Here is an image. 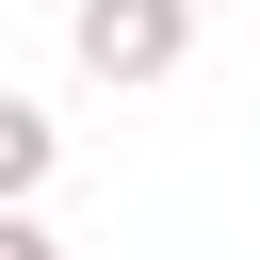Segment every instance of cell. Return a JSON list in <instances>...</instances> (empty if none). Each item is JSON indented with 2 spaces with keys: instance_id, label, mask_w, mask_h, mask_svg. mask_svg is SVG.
Masks as SVG:
<instances>
[{
  "instance_id": "6da1fadb",
  "label": "cell",
  "mask_w": 260,
  "mask_h": 260,
  "mask_svg": "<svg viewBox=\"0 0 260 260\" xmlns=\"http://www.w3.org/2000/svg\"><path fill=\"white\" fill-rule=\"evenodd\" d=\"M179 65H195V0H81V81L146 98V81H179Z\"/></svg>"
},
{
  "instance_id": "7a4b0ae2",
  "label": "cell",
  "mask_w": 260,
  "mask_h": 260,
  "mask_svg": "<svg viewBox=\"0 0 260 260\" xmlns=\"http://www.w3.org/2000/svg\"><path fill=\"white\" fill-rule=\"evenodd\" d=\"M49 162H65V130H49V114L0 81V211H32V195H49Z\"/></svg>"
},
{
  "instance_id": "3957f363",
  "label": "cell",
  "mask_w": 260,
  "mask_h": 260,
  "mask_svg": "<svg viewBox=\"0 0 260 260\" xmlns=\"http://www.w3.org/2000/svg\"><path fill=\"white\" fill-rule=\"evenodd\" d=\"M0 260H65V244H49V228H32V211H0Z\"/></svg>"
}]
</instances>
